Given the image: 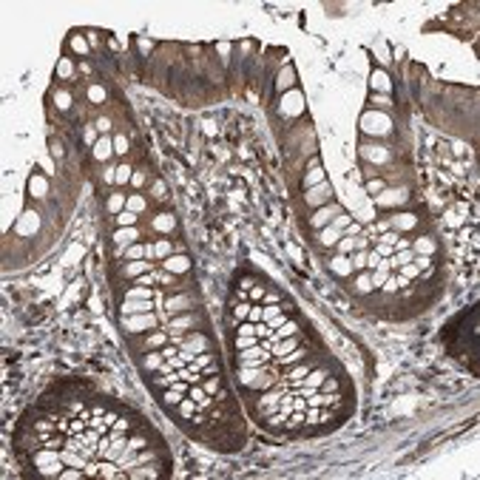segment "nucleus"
<instances>
[{"label": "nucleus", "mask_w": 480, "mask_h": 480, "mask_svg": "<svg viewBox=\"0 0 480 480\" xmlns=\"http://www.w3.org/2000/svg\"><path fill=\"white\" fill-rule=\"evenodd\" d=\"M57 461H60V449H49V446H43L40 452L34 449V455H32V466H34V469L51 466V463H57Z\"/></svg>", "instance_id": "1"}, {"label": "nucleus", "mask_w": 480, "mask_h": 480, "mask_svg": "<svg viewBox=\"0 0 480 480\" xmlns=\"http://www.w3.org/2000/svg\"><path fill=\"white\" fill-rule=\"evenodd\" d=\"M162 267H165L171 276H182V273L191 270V259L188 256H168L165 262H162Z\"/></svg>", "instance_id": "2"}, {"label": "nucleus", "mask_w": 480, "mask_h": 480, "mask_svg": "<svg viewBox=\"0 0 480 480\" xmlns=\"http://www.w3.org/2000/svg\"><path fill=\"white\" fill-rule=\"evenodd\" d=\"M151 301L145 298H125L122 301V315H139V313H151Z\"/></svg>", "instance_id": "3"}, {"label": "nucleus", "mask_w": 480, "mask_h": 480, "mask_svg": "<svg viewBox=\"0 0 480 480\" xmlns=\"http://www.w3.org/2000/svg\"><path fill=\"white\" fill-rule=\"evenodd\" d=\"M111 154H116V151H114V142H111L108 136H102V139L94 142V159H99V162H102V159H111Z\"/></svg>", "instance_id": "4"}, {"label": "nucleus", "mask_w": 480, "mask_h": 480, "mask_svg": "<svg viewBox=\"0 0 480 480\" xmlns=\"http://www.w3.org/2000/svg\"><path fill=\"white\" fill-rule=\"evenodd\" d=\"M310 369H313V361H304V364L296 366V369H284V378L293 381V384H301L307 375H310Z\"/></svg>", "instance_id": "5"}, {"label": "nucleus", "mask_w": 480, "mask_h": 480, "mask_svg": "<svg viewBox=\"0 0 480 480\" xmlns=\"http://www.w3.org/2000/svg\"><path fill=\"white\" fill-rule=\"evenodd\" d=\"M142 273H151V262H145V259L131 262V265H122V276H128V279H136Z\"/></svg>", "instance_id": "6"}, {"label": "nucleus", "mask_w": 480, "mask_h": 480, "mask_svg": "<svg viewBox=\"0 0 480 480\" xmlns=\"http://www.w3.org/2000/svg\"><path fill=\"white\" fill-rule=\"evenodd\" d=\"M330 270L335 273V276H349V273H355L352 265H349V256H332Z\"/></svg>", "instance_id": "7"}, {"label": "nucleus", "mask_w": 480, "mask_h": 480, "mask_svg": "<svg viewBox=\"0 0 480 480\" xmlns=\"http://www.w3.org/2000/svg\"><path fill=\"white\" fill-rule=\"evenodd\" d=\"M125 327L131 335H139V330H145V327H154V315H139V318H125Z\"/></svg>", "instance_id": "8"}, {"label": "nucleus", "mask_w": 480, "mask_h": 480, "mask_svg": "<svg viewBox=\"0 0 480 480\" xmlns=\"http://www.w3.org/2000/svg\"><path fill=\"white\" fill-rule=\"evenodd\" d=\"M165 358H162V352H142L139 355V366L145 369V372H151V369H159V364H162Z\"/></svg>", "instance_id": "9"}, {"label": "nucleus", "mask_w": 480, "mask_h": 480, "mask_svg": "<svg viewBox=\"0 0 480 480\" xmlns=\"http://www.w3.org/2000/svg\"><path fill=\"white\" fill-rule=\"evenodd\" d=\"M136 228H116V233H114V242L116 245H122V248H128V245H134L136 242Z\"/></svg>", "instance_id": "10"}, {"label": "nucleus", "mask_w": 480, "mask_h": 480, "mask_svg": "<svg viewBox=\"0 0 480 480\" xmlns=\"http://www.w3.org/2000/svg\"><path fill=\"white\" fill-rule=\"evenodd\" d=\"M191 324H196V313L182 315V318H173V321H171V335H179V332L188 330Z\"/></svg>", "instance_id": "11"}, {"label": "nucleus", "mask_w": 480, "mask_h": 480, "mask_svg": "<svg viewBox=\"0 0 480 480\" xmlns=\"http://www.w3.org/2000/svg\"><path fill=\"white\" fill-rule=\"evenodd\" d=\"M165 344H168V335H165V332H154V335H145V338H142V344H139V347H142V349H156V347H165Z\"/></svg>", "instance_id": "12"}, {"label": "nucleus", "mask_w": 480, "mask_h": 480, "mask_svg": "<svg viewBox=\"0 0 480 480\" xmlns=\"http://www.w3.org/2000/svg\"><path fill=\"white\" fill-rule=\"evenodd\" d=\"M338 213H341V211H338V205H327V208H324V211L313 219V228H324L332 216H338Z\"/></svg>", "instance_id": "13"}, {"label": "nucleus", "mask_w": 480, "mask_h": 480, "mask_svg": "<svg viewBox=\"0 0 480 480\" xmlns=\"http://www.w3.org/2000/svg\"><path fill=\"white\" fill-rule=\"evenodd\" d=\"M151 228H154V230H173V228H176V219L171 213H162L151 222Z\"/></svg>", "instance_id": "14"}, {"label": "nucleus", "mask_w": 480, "mask_h": 480, "mask_svg": "<svg viewBox=\"0 0 480 480\" xmlns=\"http://www.w3.org/2000/svg\"><path fill=\"white\" fill-rule=\"evenodd\" d=\"M233 347L236 352H242V349H250V347H259V341H256V335H233Z\"/></svg>", "instance_id": "15"}, {"label": "nucleus", "mask_w": 480, "mask_h": 480, "mask_svg": "<svg viewBox=\"0 0 480 480\" xmlns=\"http://www.w3.org/2000/svg\"><path fill=\"white\" fill-rule=\"evenodd\" d=\"M114 222H116V228H136V213L125 208L122 213H116V216H114Z\"/></svg>", "instance_id": "16"}, {"label": "nucleus", "mask_w": 480, "mask_h": 480, "mask_svg": "<svg viewBox=\"0 0 480 480\" xmlns=\"http://www.w3.org/2000/svg\"><path fill=\"white\" fill-rule=\"evenodd\" d=\"M335 250H338V256H352V253H355V239L341 236V239L335 242Z\"/></svg>", "instance_id": "17"}, {"label": "nucleus", "mask_w": 480, "mask_h": 480, "mask_svg": "<svg viewBox=\"0 0 480 480\" xmlns=\"http://www.w3.org/2000/svg\"><path fill=\"white\" fill-rule=\"evenodd\" d=\"M412 250H415V253H421V256H423V253H426V256H432V253H435V242L421 236V239H415V242H412Z\"/></svg>", "instance_id": "18"}, {"label": "nucleus", "mask_w": 480, "mask_h": 480, "mask_svg": "<svg viewBox=\"0 0 480 480\" xmlns=\"http://www.w3.org/2000/svg\"><path fill=\"white\" fill-rule=\"evenodd\" d=\"M318 239H321V245H324V248H332V245L341 239V230H338V228H327V230H321V236H318Z\"/></svg>", "instance_id": "19"}, {"label": "nucleus", "mask_w": 480, "mask_h": 480, "mask_svg": "<svg viewBox=\"0 0 480 480\" xmlns=\"http://www.w3.org/2000/svg\"><path fill=\"white\" fill-rule=\"evenodd\" d=\"M176 412L182 415V418H193V412H196V401H193L191 395H185V398H182V403L176 406Z\"/></svg>", "instance_id": "20"}, {"label": "nucleus", "mask_w": 480, "mask_h": 480, "mask_svg": "<svg viewBox=\"0 0 480 480\" xmlns=\"http://www.w3.org/2000/svg\"><path fill=\"white\" fill-rule=\"evenodd\" d=\"M403 199H406V191H392V193H386V196H375V202H378V208H384V205L403 202Z\"/></svg>", "instance_id": "21"}, {"label": "nucleus", "mask_w": 480, "mask_h": 480, "mask_svg": "<svg viewBox=\"0 0 480 480\" xmlns=\"http://www.w3.org/2000/svg\"><path fill=\"white\" fill-rule=\"evenodd\" d=\"M125 199H128V196L114 193V196L108 199V211H111V213H122V211H125Z\"/></svg>", "instance_id": "22"}, {"label": "nucleus", "mask_w": 480, "mask_h": 480, "mask_svg": "<svg viewBox=\"0 0 480 480\" xmlns=\"http://www.w3.org/2000/svg\"><path fill=\"white\" fill-rule=\"evenodd\" d=\"M142 256H145V245H136V242H134V245L125 248V259H131V262H139Z\"/></svg>", "instance_id": "23"}, {"label": "nucleus", "mask_w": 480, "mask_h": 480, "mask_svg": "<svg viewBox=\"0 0 480 480\" xmlns=\"http://www.w3.org/2000/svg\"><path fill=\"white\" fill-rule=\"evenodd\" d=\"M154 250H156V256L168 259V256H173V242H168V239H159V242L154 245Z\"/></svg>", "instance_id": "24"}, {"label": "nucleus", "mask_w": 480, "mask_h": 480, "mask_svg": "<svg viewBox=\"0 0 480 480\" xmlns=\"http://www.w3.org/2000/svg\"><path fill=\"white\" fill-rule=\"evenodd\" d=\"M355 287H358V293L361 296H366V293H372L375 287H372V279H369V273H361L358 276V282H355Z\"/></svg>", "instance_id": "25"}, {"label": "nucleus", "mask_w": 480, "mask_h": 480, "mask_svg": "<svg viewBox=\"0 0 480 480\" xmlns=\"http://www.w3.org/2000/svg\"><path fill=\"white\" fill-rule=\"evenodd\" d=\"M366 253H369V250H358V253H352V256H349V265H352V270H364V267H366Z\"/></svg>", "instance_id": "26"}, {"label": "nucleus", "mask_w": 480, "mask_h": 480, "mask_svg": "<svg viewBox=\"0 0 480 480\" xmlns=\"http://www.w3.org/2000/svg\"><path fill=\"white\" fill-rule=\"evenodd\" d=\"M125 298H145V301H151V298H154V290H148V287H134V290L125 293Z\"/></svg>", "instance_id": "27"}, {"label": "nucleus", "mask_w": 480, "mask_h": 480, "mask_svg": "<svg viewBox=\"0 0 480 480\" xmlns=\"http://www.w3.org/2000/svg\"><path fill=\"white\" fill-rule=\"evenodd\" d=\"M114 173H116V176H114V182H116V185H125V182H128V179L134 176V171H131L128 165H119Z\"/></svg>", "instance_id": "28"}, {"label": "nucleus", "mask_w": 480, "mask_h": 480, "mask_svg": "<svg viewBox=\"0 0 480 480\" xmlns=\"http://www.w3.org/2000/svg\"><path fill=\"white\" fill-rule=\"evenodd\" d=\"M248 321H250V324H262V321H265V307L253 304V307H250V313H248Z\"/></svg>", "instance_id": "29"}, {"label": "nucleus", "mask_w": 480, "mask_h": 480, "mask_svg": "<svg viewBox=\"0 0 480 480\" xmlns=\"http://www.w3.org/2000/svg\"><path fill=\"white\" fill-rule=\"evenodd\" d=\"M125 208H128V211H134V213H139V211L145 208V199H142V196H128V199H125Z\"/></svg>", "instance_id": "30"}, {"label": "nucleus", "mask_w": 480, "mask_h": 480, "mask_svg": "<svg viewBox=\"0 0 480 480\" xmlns=\"http://www.w3.org/2000/svg\"><path fill=\"white\" fill-rule=\"evenodd\" d=\"M202 389H205L208 395H216V392L222 389V381H219V378H208V381H202Z\"/></svg>", "instance_id": "31"}, {"label": "nucleus", "mask_w": 480, "mask_h": 480, "mask_svg": "<svg viewBox=\"0 0 480 480\" xmlns=\"http://www.w3.org/2000/svg\"><path fill=\"white\" fill-rule=\"evenodd\" d=\"M398 270H401V276H403V279H415V276L421 273V270H418V265H412V262H409V265H401Z\"/></svg>", "instance_id": "32"}, {"label": "nucleus", "mask_w": 480, "mask_h": 480, "mask_svg": "<svg viewBox=\"0 0 480 480\" xmlns=\"http://www.w3.org/2000/svg\"><path fill=\"white\" fill-rule=\"evenodd\" d=\"M250 307H253V304H245V301H242V304H236L233 315H236L239 321H245V318H248V313H250Z\"/></svg>", "instance_id": "33"}, {"label": "nucleus", "mask_w": 480, "mask_h": 480, "mask_svg": "<svg viewBox=\"0 0 480 480\" xmlns=\"http://www.w3.org/2000/svg\"><path fill=\"white\" fill-rule=\"evenodd\" d=\"M265 290H267V287H250V290H248V298H250V301H265Z\"/></svg>", "instance_id": "34"}, {"label": "nucleus", "mask_w": 480, "mask_h": 480, "mask_svg": "<svg viewBox=\"0 0 480 480\" xmlns=\"http://www.w3.org/2000/svg\"><path fill=\"white\" fill-rule=\"evenodd\" d=\"M154 284V273H142V276H136V287H148Z\"/></svg>", "instance_id": "35"}, {"label": "nucleus", "mask_w": 480, "mask_h": 480, "mask_svg": "<svg viewBox=\"0 0 480 480\" xmlns=\"http://www.w3.org/2000/svg\"><path fill=\"white\" fill-rule=\"evenodd\" d=\"M114 148H116V154H128V139H125V136H119V139L114 142Z\"/></svg>", "instance_id": "36"}, {"label": "nucleus", "mask_w": 480, "mask_h": 480, "mask_svg": "<svg viewBox=\"0 0 480 480\" xmlns=\"http://www.w3.org/2000/svg\"><path fill=\"white\" fill-rule=\"evenodd\" d=\"M366 191H369V193H381V191H384V182H381V179H378V182H369V185H366Z\"/></svg>", "instance_id": "37"}, {"label": "nucleus", "mask_w": 480, "mask_h": 480, "mask_svg": "<svg viewBox=\"0 0 480 480\" xmlns=\"http://www.w3.org/2000/svg\"><path fill=\"white\" fill-rule=\"evenodd\" d=\"M71 46H74L77 51H83V54L88 51V46H85V40H80V37H74V40H71Z\"/></svg>", "instance_id": "38"}, {"label": "nucleus", "mask_w": 480, "mask_h": 480, "mask_svg": "<svg viewBox=\"0 0 480 480\" xmlns=\"http://www.w3.org/2000/svg\"><path fill=\"white\" fill-rule=\"evenodd\" d=\"M276 301H282V296L273 290V293H265V304H276Z\"/></svg>", "instance_id": "39"}, {"label": "nucleus", "mask_w": 480, "mask_h": 480, "mask_svg": "<svg viewBox=\"0 0 480 480\" xmlns=\"http://www.w3.org/2000/svg\"><path fill=\"white\" fill-rule=\"evenodd\" d=\"M154 193H156V199H165V185H162V182H154Z\"/></svg>", "instance_id": "40"}, {"label": "nucleus", "mask_w": 480, "mask_h": 480, "mask_svg": "<svg viewBox=\"0 0 480 480\" xmlns=\"http://www.w3.org/2000/svg\"><path fill=\"white\" fill-rule=\"evenodd\" d=\"M349 225V216L347 213H338V219H335V228H347Z\"/></svg>", "instance_id": "41"}, {"label": "nucleus", "mask_w": 480, "mask_h": 480, "mask_svg": "<svg viewBox=\"0 0 480 480\" xmlns=\"http://www.w3.org/2000/svg\"><path fill=\"white\" fill-rule=\"evenodd\" d=\"M88 94H91V99H102V97H105V94H102V88H97V85H94Z\"/></svg>", "instance_id": "42"}, {"label": "nucleus", "mask_w": 480, "mask_h": 480, "mask_svg": "<svg viewBox=\"0 0 480 480\" xmlns=\"http://www.w3.org/2000/svg\"><path fill=\"white\" fill-rule=\"evenodd\" d=\"M358 233H361V228H358V225H349V228H347V236H349V239H355Z\"/></svg>", "instance_id": "43"}, {"label": "nucleus", "mask_w": 480, "mask_h": 480, "mask_svg": "<svg viewBox=\"0 0 480 480\" xmlns=\"http://www.w3.org/2000/svg\"><path fill=\"white\" fill-rule=\"evenodd\" d=\"M97 128H99V131H108V128H111V122H108V119H99Z\"/></svg>", "instance_id": "44"}, {"label": "nucleus", "mask_w": 480, "mask_h": 480, "mask_svg": "<svg viewBox=\"0 0 480 480\" xmlns=\"http://www.w3.org/2000/svg\"><path fill=\"white\" fill-rule=\"evenodd\" d=\"M131 182H134V185H142V182H145V176H142V173H134Z\"/></svg>", "instance_id": "45"}]
</instances>
